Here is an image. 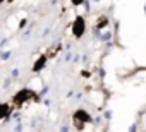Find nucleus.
<instances>
[{
  "instance_id": "obj_4",
  "label": "nucleus",
  "mask_w": 146,
  "mask_h": 132,
  "mask_svg": "<svg viewBox=\"0 0 146 132\" xmlns=\"http://www.w3.org/2000/svg\"><path fill=\"white\" fill-rule=\"evenodd\" d=\"M45 62H46V57L45 55H41L38 60H36V63H35V67H33V71L35 72H38V71H41L43 69V65H45Z\"/></svg>"
},
{
  "instance_id": "obj_6",
  "label": "nucleus",
  "mask_w": 146,
  "mask_h": 132,
  "mask_svg": "<svg viewBox=\"0 0 146 132\" xmlns=\"http://www.w3.org/2000/svg\"><path fill=\"white\" fill-rule=\"evenodd\" d=\"M84 2V0H72V4H74V5H81Z\"/></svg>"
},
{
  "instance_id": "obj_3",
  "label": "nucleus",
  "mask_w": 146,
  "mask_h": 132,
  "mask_svg": "<svg viewBox=\"0 0 146 132\" xmlns=\"http://www.w3.org/2000/svg\"><path fill=\"white\" fill-rule=\"evenodd\" d=\"M74 122H78V127H83V123L91 122V117L84 112V110H78L74 113Z\"/></svg>"
},
{
  "instance_id": "obj_1",
  "label": "nucleus",
  "mask_w": 146,
  "mask_h": 132,
  "mask_svg": "<svg viewBox=\"0 0 146 132\" xmlns=\"http://www.w3.org/2000/svg\"><path fill=\"white\" fill-rule=\"evenodd\" d=\"M84 31H86V21H84V17L78 16L74 24H72V34H74L76 38H81L84 34Z\"/></svg>"
},
{
  "instance_id": "obj_5",
  "label": "nucleus",
  "mask_w": 146,
  "mask_h": 132,
  "mask_svg": "<svg viewBox=\"0 0 146 132\" xmlns=\"http://www.w3.org/2000/svg\"><path fill=\"white\" fill-rule=\"evenodd\" d=\"M9 112H11V108L7 103H0V118H5L9 115Z\"/></svg>"
},
{
  "instance_id": "obj_7",
  "label": "nucleus",
  "mask_w": 146,
  "mask_h": 132,
  "mask_svg": "<svg viewBox=\"0 0 146 132\" xmlns=\"http://www.w3.org/2000/svg\"><path fill=\"white\" fill-rule=\"evenodd\" d=\"M2 2H4V0H0V4H2Z\"/></svg>"
},
{
  "instance_id": "obj_2",
  "label": "nucleus",
  "mask_w": 146,
  "mask_h": 132,
  "mask_svg": "<svg viewBox=\"0 0 146 132\" xmlns=\"http://www.w3.org/2000/svg\"><path fill=\"white\" fill-rule=\"evenodd\" d=\"M33 96V91H29V89H21L16 96H14V103L16 105H23L26 100H29Z\"/></svg>"
}]
</instances>
